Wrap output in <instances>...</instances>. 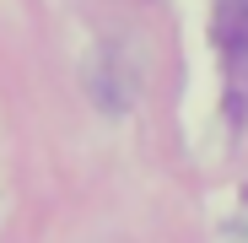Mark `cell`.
Returning a JSON list of instances; mask_svg holds the SVG:
<instances>
[{"label": "cell", "instance_id": "1", "mask_svg": "<svg viewBox=\"0 0 248 243\" xmlns=\"http://www.w3.org/2000/svg\"><path fill=\"white\" fill-rule=\"evenodd\" d=\"M248 38V0H221V44L237 49Z\"/></svg>", "mask_w": 248, "mask_h": 243}]
</instances>
